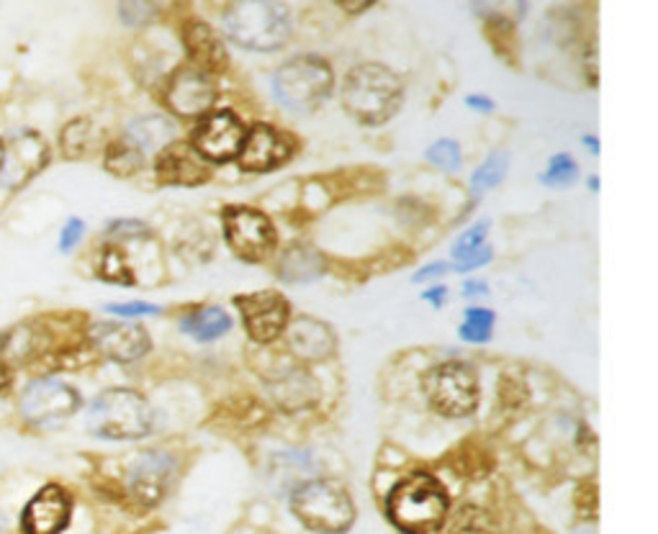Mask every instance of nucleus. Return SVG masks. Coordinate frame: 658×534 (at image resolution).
Here are the masks:
<instances>
[{
	"instance_id": "obj_14",
	"label": "nucleus",
	"mask_w": 658,
	"mask_h": 534,
	"mask_svg": "<svg viewBox=\"0 0 658 534\" xmlns=\"http://www.w3.org/2000/svg\"><path fill=\"white\" fill-rule=\"evenodd\" d=\"M172 471H176V463H172L168 452H158V450L142 452L129 471L131 496L144 506L158 504L170 486Z\"/></svg>"
},
{
	"instance_id": "obj_2",
	"label": "nucleus",
	"mask_w": 658,
	"mask_h": 534,
	"mask_svg": "<svg viewBox=\"0 0 658 534\" xmlns=\"http://www.w3.org/2000/svg\"><path fill=\"white\" fill-rule=\"evenodd\" d=\"M448 514V496L432 475L415 473L389 493V520L407 534L440 530Z\"/></svg>"
},
{
	"instance_id": "obj_20",
	"label": "nucleus",
	"mask_w": 658,
	"mask_h": 534,
	"mask_svg": "<svg viewBox=\"0 0 658 534\" xmlns=\"http://www.w3.org/2000/svg\"><path fill=\"white\" fill-rule=\"evenodd\" d=\"M288 347L303 360H325L335 350V334L325 322L301 316L288 326Z\"/></svg>"
},
{
	"instance_id": "obj_5",
	"label": "nucleus",
	"mask_w": 658,
	"mask_h": 534,
	"mask_svg": "<svg viewBox=\"0 0 658 534\" xmlns=\"http://www.w3.org/2000/svg\"><path fill=\"white\" fill-rule=\"evenodd\" d=\"M86 426L103 440H139L152 430V409L137 391L113 389L88 406Z\"/></svg>"
},
{
	"instance_id": "obj_31",
	"label": "nucleus",
	"mask_w": 658,
	"mask_h": 534,
	"mask_svg": "<svg viewBox=\"0 0 658 534\" xmlns=\"http://www.w3.org/2000/svg\"><path fill=\"white\" fill-rule=\"evenodd\" d=\"M427 160L438 164L442 170H458L460 168V150L456 142H450V139H440V142H435L430 150H427Z\"/></svg>"
},
{
	"instance_id": "obj_7",
	"label": "nucleus",
	"mask_w": 658,
	"mask_h": 534,
	"mask_svg": "<svg viewBox=\"0 0 658 534\" xmlns=\"http://www.w3.org/2000/svg\"><path fill=\"white\" fill-rule=\"evenodd\" d=\"M430 406L442 416H468L479 406V381L466 363H442L425 375Z\"/></svg>"
},
{
	"instance_id": "obj_24",
	"label": "nucleus",
	"mask_w": 658,
	"mask_h": 534,
	"mask_svg": "<svg viewBox=\"0 0 658 534\" xmlns=\"http://www.w3.org/2000/svg\"><path fill=\"white\" fill-rule=\"evenodd\" d=\"M142 160H144V152L139 150L129 137H123L119 142H113L109 147V152H106V170L113 172V175L127 178L131 172L142 168Z\"/></svg>"
},
{
	"instance_id": "obj_35",
	"label": "nucleus",
	"mask_w": 658,
	"mask_h": 534,
	"mask_svg": "<svg viewBox=\"0 0 658 534\" xmlns=\"http://www.w3.org/2000/svg\"><path fill=\"white\" fill-rule=\"evenodd\" d=\"M442 273H446V265H442V262H438V265H430V268H425L422 273H417L415 281L422 283V281H427V278H435V275H442Z\"/></svg>"
},
{
	"instance_id": "obj_1",
	"label": "nucleus",
	"mask_w": 658,
	"mask_h": 534,
	"mask_svg": "<svg viewBox=\"0 0 658 534\" xmlns=\"http://www.w3.org/2000/svg\"><path fill=\"white\" fill-rule=\"evenodd\" d=\"M405 88L383 64H358L348 72L342 85V103L352 119L366 127H378L397 117Z\"/></svg>"
},
{
	"instance_id": "obj_21",
	"label": "nucleus",
	"mask_w": 658,
	"mask_h": 534,
	"mask_svg": "<svg viewBox=\"0 0 658 534\" xmlns=\"http://www.w3.org/2000/svg\"><path fill=\"white\" fill-rule=\"evenodd\" d=\"M229 326H232V319H229L227 311H221L219 306L199 309L183 319V332L191 334L193 340L199 342L219 340L221 334L229 332Z\"/></svg>"
},
{
	"instance_id": "obj_13",
	"label": "nucleus",
	"mask_w": 658,
	"mask_h": 534,
	"mask_svg": "<svg viewBox=\"0 0 658 534\" xmlns=\"http://www.w3.org/2000/svg\"><path fill=\"white\" fill-rule=\"evenodd\" d=\"M213 98H217V85H213L211 75H206L193 64L180 68L164 88V103L180 117H201L213 105Z\"/></svg>"
},
{
	"instance_id": "obj_22",
	"label": "nucleus",
	"mask_w": 658,
	"mask_h": 534,
	"mask_svg": "<svg viewBox=\"0 0 658 534\" xmlns=\"http://www.w3.org/2000/svg\"><path fill=\"white\" fill-rule=\"evenodd\" d=\"M483 240H487V224L473 226L471 232H466L456 242V246H452V260L458 262L460 270H476L491 260V250L483 244Z\"/></svg>"
},
{
	"instance_id": "obj_37",
	"label": "nucleus",
	"mask_w": 658,
	"mask_h": 534,
	"mask_svg": "<svg viewBox=\"0 0 658 534\" xmlns=\"http://www.w3.org/2000/svg\"><path fill=\"white\" fill-rule=\"evenodd\" d=\"M442 293H446V288H432V293H425V299H427V301H435V303H438V306H440Z\"/></svg>"
},
{
	"instance_id": "obj_34",
	"label": "nucleus",
	"mask_w": 658,
	"mask_h": 534,
	"mask_svg": "<svg viewBox=\"0 0 658 534\" xmlns=\"http://www.w3.org/2000/svg\"><path fill=\"white\" fill-rule=\"evenodd\" d=\"M82 232H86V224H82L80 219H72L68 226H64V232H62V242H60V246L64 252L68 250H72V246H76L78 242H80V236H82Z\"/></svg>"
},
{
	"instance_id": "obj_10",
	"label": "nucleus",
	"mask_w": 658,
	"mask_h": 534,
	"mask_svg": "<svg viewBox=\"0 0 658 534\" xmlns=\"http://www.w3.org/2000/svg\"><path fill=\"white\" fill-rule=\"evenodd\" d=\"M245 142V127L232 111H211L193 131V150L203 160L227 162L240 154Z\"/></svg>"
},
{
	"instance_id": "obj_16",
	"label": "nucleus",
	"mask_w": 658,
	"mask_h": 534,
	"mask_svg": "<svg viewBox=\"0 0 658 534\" xmlns=\"http://www.w3.org/2000/svg\"><path fill=\"white\" fill-rule=\"evenodd\" d=\"M158 180L162 185H201L209 180V168L191 144L172 142L158 154Z\"/></svg>"
},
{
	"instance_id": "obj_12",
	"label": "nucleus",
	"mask_w": 658,
	"mask_h": 534,
	"mask_svg": "<svg viewBox=\"0 0 658 534\" xmlns=\"http://www.w3.org/2000/svg\"><path fill=\"white\" fill-rule=\"evenodd\" d=\"M49 162V147L34 131H21L8 147H3V164H0V180L6 188H23L31 178L39 175Z\"/></svg>"
},
{
	"instance_id": "obj_33",
	"label": "nucleus",
	"mask_w": 658,
	"mask_h": 534,
	"mask_svg": "<svg viewBox=\"0 0 658 534\" xmlns=\"http://www.w3.org/2000/svg\"><path fill=\"white\" fill-rule=\"evenodd\" d=\"M111 314L119 316H139V314H160L158 306L152 303H119V306H109Z\"/></svg>"
},
{
	"instance_id": "obj_3",
	"label": "nucleus",
	"mask_w": 658,
	"mask_h": 534,
	"mask_svg": "<svg viewBox=\"0 0 658 534\" xmlns=\"http://www.w3.org/2000/svg\"><path fill=\"white\" fill-rule=\"evenodd\" d=\"M221 21L227 37L252 52H276L291 34V16L283 3H232Z\"/></svg>"
},
{
	"instance_id": "obj_8",
	"label": "nucleus",
	"mask_w": 658,
	"mask_h": 534,
	"mask_svg": "<svg viewBox=\"0 0 658 534\" xmlns=\"http://www.w3.org/2000/svg\"><path fill=\"white\" fill-rule=\"evenodd\" d=\"M225 236L237 258L258 262L276 250V229L266 213L245 209V205H229L225 211Z\"/></svg>"
},
{
	"instance_id": "obj_32",
	"label": "nucleus",
	"mask_w": 658,
	"mask_h": 534,
	"mask_svg": "<svg viewBox=\"0 0 658 534\" xmlns=\"http://www.w3.org/2000/svg\"><path fill=\"white\" fill-rule=\"evenodd\" d=\"M546 183L550 185H569L576 180V164L569 158V154H556L554 160L548 164V172H546Z\"/></svg>"
},
{
	"instance_id": "obj_30",
	"label": "nucleus",
	"mask_w": 658,
	"mask_h": 534,
	"mask_svg": "<svg viewBox=\"0 0 658 534\" xmlns=\"http://www.w3.org/2000/svg\"><path fill=\"white\" fill-rule=\"evenodd\" d=\"M493 314L487 309H471L466 311V322L460 324V336L466 342H487L491 336Z\"/></svg>"
},
{
	"instance_id": "obj_18",
	"label": "nucleus",
	"mask_w": 658,
	"mask_h": 534,
	"mask_svg": "<svg viewBox=\"0 0 658 534\" xmlns=\"http://www.w3.org/2000/svg\"><path fill=\"white\" fill-rule=\"evenodd\" d=\"M288 152H291V147H288L286 139L273 127L255 123L250 131H245L242 150L237 158H240L242 170L266 172L278 168L288 158Z\"/></svg>"
},
{
	"instance_id": "obj_17",
	"label": "nucleus",
	"mask_w": 658,
	"mask_h": 534,
	"mask_svg": "<svg viewBox=\"0 0 658 534\" xmlns=\"http://www.w3.org/2000/svg\"><path fill=\"white\" fill-rule=\"evenodd\" d=\"M70 522V498L60 486L41 488L23 512L27 534H60Z\"/></svg>"
},
{
	"instance_id": "obj_27",
	"label": "nucleus",
	"mask_w": 658,
	"mask_h": 534,
	"mask_svg": "<svg viewBox=\"0 0 658 534\" xmlns=\"http://www.w3.org/2000/svg\"><path fill=\"white\" fill-rule=\"evenodd\" d=\"M507 162H509V160H507V154H505V152H493V154H489L487 162H483L481 168L473 172V178H471L473 191H476V193H483V191H489V188L499 185V183H501V178H505V172H507Z\"/></svg>"
},
{
	"instance_id": "obj_4",
	"label": "nucleus",
	"mask_w": 658,
	"mask_h": 534,
	"mask_svg": "<svg viewBox=\"0 0 658 534\" xmlns=\"http://www.w3.org/2000/svg\"><path fill=\"white\" fill-rule=\"evenodd\" d=\"M291 508L303 527L319 534H342L356 522V504L337 481H307L291 493Z\"/></svg>"
},
{
	"instance_id": "obj_36",
	"label": "nucleus",
	"mask_w": 658,
	"mask_h": 534,
	"mask_svg": "<svg viewBox=\"0 0 658 534\" xmlns=\"http://www.w3.org/2000/svg\"><path fill=\"white\" fill-rule=\"evenodd\" d=\"M8 383H11V373H8L6 363H3V360H0V391H6Z\"/></svg>"
},
{
	"instance_id": "obj_26",
	"label": "nucleus",
	"mask_w": 658,
	"mask_h": 534,
	"mask_svg": "<svg viewBox=\"0 0 658 534\" xmlns=\"http://www.w3.org/2000/svg\"><path fill=\"white\" fill-rule=\"evenodd\" d=\"M450 534H493V524L479 506H463L452 516Z\"/></svg>"
},
{
	"instance_id": "obj_38",
	"label": "nucleus",
	"mask_w": 658,
	"mask_h": 534,
	"mask_svg": "<svg viewBox=\"0 0 658 534\" xmlns=\"http://www.w3.org/2000/svg\"><path fill=\"white\" fill-rule=\"evenodd\" d=\"M468 103L476 105V109H481V111H491V103L483 101V98H468Z\"/></svg>"
},
{
	"instance_id": "obj_19",
	"label": "nucleus",
	"mask_w": 658,
	"mask_h": 534,
	"mask_svg": "<svg viewBox=\"0 0 658 534\" xmlns=\"http://www.w3.org/2000/svg\"><path fill=\"white\" fill-rule=\"evenodd\" d=\"M183 39H186V49L191 54L193 68H199L206 75L211 72H221L227 70L229 64V54L221 39L213 34L211 27H206L203 21H188L183 29Z\"/></svg>"
},
{
	"instance_id": "obj_29",
	"label": "nucleus",
	"mask_w": 658,
	"mask_h": 534,
	"mask_svg": "<svg viewBox=\"0 0 658 534\" xmlns=\"http://www.w3.org/2000/svg\"><path fill=\"white\" fill-rule=\"evenodd\" d=\"M88 144H90V121L86 119H78L64 127L62 131V152L64 158H80V154L88 152Z\"/></svg>"
},
{
	"instance_id": "obj_9",
	"label": "nucleus",
	"mask_w": 658,
	"mask_h": 534,
	"mask_svg": "<svg viewBox=\"0 0 658 534\" xmlns=\"http://www.w3.org/2000/svg\"><path fill=\"white\" fill-rule=\"evenodd\" d=\"M80 406V396L68 383L54 381V377H39L29 383L21 396V414L29 424L54 426L76 414Z\"/></svg>"
},
{
	"instance_id": "obj_23",
	"label": "nucleus",
	"mask_w": 658,
	"mask_h": 534,
	"mask_svg": "<svg viewBox=\"0 0 658 534\" xmlns=\"http://www.w3.org/2000/svg\"><path fill=\"white\" fill-rule=\"evenodd\" d=\"M322 275V258L311 246H293L281 260V278L291 283L315 281Z\"/></svg>"
},
{
	"instance_id": "obj_39",
	"label": "nucleus",
	"mask_w": 658,
	"mask_h": 534,
	"mask_svg": "<svg viewBox=\"0 0 658 534\" xmlns=\"http://www.w3.org/2000/svg\"><path fill=\"white\" fill-rule=\"evenodd\" d=\"M0 164H3V142H0Z\"/></svg>"
},
{
	"instance_id": "obj_15",
	"label": "nucleus",
	"mask_w": 658,
	"mask_h": 534,
	"mask_svg": "<svg viewBox=\"0 0 658 534\" xmlns=\"http://www.w3.org/2000/svg\"><path fill=\"white\" fill-rule=\"evenodd\" d=\"M90 342L101 355L117 360V363H134L150 350V336L137 324L101 322L90 326Z\"/></svg>"
},
{
	"instance_id": "obj_11",
	"label": "nucleus",
	"mask_w": 658,
	"mask_h": 534,
	"mask_svg": "<svg viewBox=\"0 0 658 534\" xmlns=\"http://www.w3.org/2000/svg\"><path fill=\"white\" fill-rule=\"evenodd\" d=\"M235 303L242 311L245 329L255 342H273L286 329L288 314H291V306L278 291L237 295Z\"/></svg>"
},
{
	"instance_id": "obj_6",
	"label": "nucleus",
	"mask_w": 658,
	"mask_h": 534,
	"mask_svg": "<svg viewBox=\"0 0 658 534\" xmlns=\"http://www.w3.org/2000/svg\"><path fill=\"white\" fill-rule=\"evenodd\" d=\"M273 93L288 111L309 113L332 93V70L319 57H293L273 75Z\"/></svg>"
},
{
	"instance_id": "obj_25",
	"label": "nucleus",
	"mask_w": 658,
	"mask_h": 534,
	"mask_svg": "<svg viewBox=\"0 0 658 534\" xmlns=\"http://www.w3.org/2000/svg\"><path fill=\"white\" fill-rule=\"evenodd\" d=\"M131 142H134L139 150L144 154L152 150V147H160L164 150V142H170L172 139V123L164 121V119H144V121H137L131 131L127 134Z\"/></svg>"
},
{
	"instance_id": "obj_28",
	"label": "nucleus",
	"mask_w": 658,
	"mask_h": 534,
	"mask_svg": "<svg viewBox=\"0 0 658 534\" xmlns=\"http://www.w3.org/2000/svg\"><path fill=\"white\" fill-rule=\"evenodd\" d=\"M98 273H101L103 281H111V283H121V285L134 283V275H131L127 260H123V254H121V250H117V246H106V250L101 252V265H98Z\"/></svg>"
}]
</instances>
